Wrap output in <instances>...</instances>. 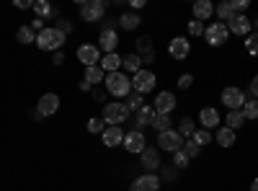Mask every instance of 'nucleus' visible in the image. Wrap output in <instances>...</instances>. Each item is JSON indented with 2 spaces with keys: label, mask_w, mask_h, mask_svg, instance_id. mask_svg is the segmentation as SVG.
I'll list each match as a JSON object with an SVG mask.
<instances>
[{
  "label": "nucleus",
  "mask_w": 258,
  "mask_h": 191,
  "mask_svg": "<svg viewBox=\"0 0 258 191\" xmlns=\"http://www.w3.org/2000/svg\"><path fill=\"white\" fill-rule=\"evenodd\" d=\"M103 88L109 91L114 98H126L129 93H132V80H129V75L126 73H109L106 75V80H103Z\"/></svg>",
  "instance_id": "1"
},
{
  "label": "nucleus",
  "mask_w": 258,
  "mask_h": 191,
  "mask_svg": "<svg viewBox=\"0 0 258 191\" xmlns=\"http://www.w3.org/2000/svg\"><path fill=\"white\" fill-rule=\"evenodd\" d=\"M64 41H68V36H64L62 31H57L54 26H47L44 31L36 34V47L41 52H59Z\"/></svg>",
  "instance_id": "2"
},
{
  "label": "nucleus",
  "mask_w": 258,
  "mask_h": 191,
  "mask_svg": "<svg viewBox=\"0 0 258 191\" xmlns=\"http://www.w3.org/2000/svg\"><path fill=\"white\" fill-rule=\"evenodd\" d=\"M103 124H109V126H119L129 119V109H126V103L124 101H109V103H103Z\"/></svg>",
  "instance_id": "3"
},
{
  "label": "nucleus",
  "mask_w": 258,
  "mask_h": 191,
  "mask_svg": "<svg viewBox=\"0 0 258 191\" xmlns=\"http://www.w3.org/2000/svg\"><path fill=\"white\" fill-rule=\"evenodd\" d=\"M103 16H106L103 0H85V3H80V18L85 24H98V21H103Z\"/></svg>",
  "instance_id": "4"
},
{
  "label": "nucleus",
  "mask_w": 258,
  "mask_h": 191,
  "mask_svg": "<svg viewBox=\"0 0 258 191\" xmlns=\"http://www.w3.org/2000/svg\"><path fill=\"white\" fill-rule=\"evenodd\" d=\"M155 83H158L155 73L142 68L137 75H132V91H135V93H140V96H145V93H150V91L155 88Z\"/></svg>",
  "instance_id": "5"
},
{
  "label": "nucleus",
  "mask_w": 258,
  "mask_h": 191,
  "mask_svg": "<svg viewBox=\"0 0 258 191\" xmlns=\"http://www.w3.org/2000/svg\"><path fill=\"white\" fill-rule=\"evenodd\" d=\"M227 36H230L227 24H220V21H214V24H209L204 29V39H207L209 47H222L225 41H227Z\"/></svg>",
  "instance_id": "6"
},
{
  "label": "nucleus",
  "mask_w": 258,
  "mask_h": 191,
  "mask_svg": "<svg viewBox=\"0 0 258 191\" xmlns=\"http://www.w3.org/2000/svg\"><path fill=\"white\" fill-rule=\"evenodd\" d=\"M158 145L168 153H178L183 147V137L178 135V130H165V132H158Z\"/></svg>",
  "instance_id": "7"
},
{
  "label": "nucleus",
  "mask_w": 258,
  "mask_h": 191,
  "mask_svg": "<svg viewBox=\"0 0 258 191\" xmlns=\"http://www.w3.org/2000/svg\"><path fill=\"white\" fill-rule=\"evenodd\" d=\"M160 176L158 173H142L140 178L132 181V186H129V191H160Z\"/></svg>",
  "instance_id": "8"
},
{
  "label": "nucleus",
  "mask_w": 258,
  "mask_h": 191,
  "mask_svg": "<svg viewBox=\"0 0 258 191\" xmlns=\"http://www.w3.org/2000/svg\"><path fill=\"white\" fill-rule=\"evenodd\" d=\"M121 147L126 153H132V155H140L145 147H147V142H145V135L142 132H137V130H132V132H126L124 135V142H121Z\"/></svg>",
  "instance_id": "9"
},
{
  "label": "nucleus",
  "mask_w": 258,
  "mask_h": 191,
  "mask_svg": "<svg viewBox=\"0 0 258 191\" xmlns=\"http://www.w3.org/2000/svg\"><path fill=\"white\" fill-rule=\"evenodd\" d=\"M75 54H78V59L83 62L85 68H93V65H98V62H101V49L96 44H80L75 49Z\"/></svg>",
  "instance_id": "10"
},
{
  "label": "nucleus",
  "mask_w": 258,
  "mask_h": 191,
  "mask_svg": "<svg viewBox=\"0 0 258 191\" xmlns=\"http://www.w3.org/2000/svg\"><path fill=\"white\" fill-rule=\"evenodd\" d=\"M245 101H248V98H245V93H243L240 88H232V86H230V88L222 91V103L227 106L230 111H240Z\"/></svg>",
  "instance_id": "11"
},
{
  "label": "nucleus",
  "mask_w": 258,
  "mask_h": 191,
  "mask_svg": "<svg viewBox=\"0 0 258 191\" xmlns=\"http://www.w3.org/2000/svg\"><path fill=\"white\" fill-rule=\"evenodd\" d=\"M168 54L173 57V59H186L191 54V41L186 36H176V39H170V44H168Z\"/></svg>",
  "instance_id": "12"
},
{
  "label": "nucleus",
  "mask_w": 258,
  "mask_h": 191,
  "mask_svg": "<svg viewBox=\"0 0 258 191\" xmlns=\"http://www.w3.org/2000/svg\"><path fill=\"white\" fill-rule=\"evenodd\" d=\"M57 109H59V96L57 93H44L39 98V103H36V111L41 114V119L57 114Z\"/></svg>",
  "instance_id": "13"
},
{
  "label": "nucleus",
  "mask_w": 258,
  "mask_h": 191,
  "mask_svg": "<svg viewBox=\"0 0 258 191\" xmlns=\"http://www.w3.org/2000/svg\"><path fill=\"white\" fill-rule=\"evenodd\" d=\"M153 109H155V114H173V109H176V96L170 93V91H160L158 96H155V103H153Z\"/></svg>",
  "instance_id": "14"
},
{
  "label": "nucleus",
  "mask_w": 258,
  "mask_h": 191,
  "mask_svg": "<svg viewBox=\"0 0 258 191\" xmlns=\"http://www.w3.org/2000/svg\"><path fill=\"white\" fill-rule=\"evenodd\" d=\"M116 47H119V34H116V31L106 29V31L98 34V49H101L103 54H114Z\"/></svg>",
  "instance_id": "15"
},
{
  "label": "nucleus",
  "mask_w": 258,
  "mask_h": 191,
  "mask_svg": "<svg viewBox=\"0 0 258 191\" xmlns=\"http://www.w3.org/2000/svg\"><path fill=\"white\" fill-rule=\"evenodd\" d=\"M153 119H155L153 103H145L140 111H135V130L142 132V130H147V126H153Z\"/></svg>",
  "instance_id": "16"
},
{
  "label": "nucleus",
  "mask_w": 258,
  "mask_h": 191,
  "mask_svg": "<svg viewBox=\"0 0 258 191\" xmlns=\"http://www.w3.org/2000/svg\"><path fill=\"white\" fill-rule=\"evenodd\" d=\"M250 29H253V21H250L248 16H243V13H238V16H235L230 24H227V31L235 34V36H248Z\"/></svg>",
  "instance_id": "17"
},
{
  "label": "nucleus",
  "mask_w": 258,
  "mask_h": 191,
  "mask_svg": "<svg viewBox=\"0 0 258 191\" xmlns=\"http://www.w3.org/2000/svg\"><path fill=\"white\" fill-rule=\"evenodd\" d=\"M140 160H142V168L147 173H155L160 168V153L155 150V147H145V150L140 153Z\"/></svg>",
  "instance_id": "18"
},
{
  "label": "nucleus",
  "mask_w": 258,
  "mask_h": 191,
  "mask_svg": "<svg viewBox=\"0 0 258 191\" xmlns=\"http://www.w3.org/2000/svg\"><path fill=\"white\" fill-rule=\"evenodd\" d=\"M191 13H194V18L197 21H209L212 18V13H214V6H212V0H197V3L191 6Z\"/></svg>",
  "instance_id": "19"
},
{
  "label": "nucleus",
  "mask_w": 258,
  "mask_h": 191,
  "mask_svg": "<svg viewBox=\"0 0 258 191\" xmlns=\"http://www.w3.org/2000/svg\"><path fill=\"white\" fill-rule=\"evenodd\" d=\"M199 121H202V130H214V126L220 124V114L217 109H212V106H204V109L199 111Z\"/></svg>",
  "instance_id": "20"
},
{
  "label": "nucleus",
  "mask_w": 258,
  "mask_h": 191,
  "mask_svg": "<svg viewBox=\"0 0 258 191\" xmlns=\"http://www.w3.org/2000/svg\"><path fill=\"white\" fill-rule=\"evenodd\" d=\"M101 137H103L106 147H119L124 142V130H121V126H106Z\"/></svg>",
  "instance_id": "21"
},
{
  "label": "nucleus",
  "mask_w": 258,
  "mask_h": 191,
  "mask_svg": "<svg viewBox=\"0 0 258 191\" xmlns=\"http://www.w3.org/2000/svg\"><path fill=\"white\" fill-rule=\"evenodd\" d=\"M137 54H140L142 62H153V59H155L153 39H150V36H140V39H137Z\"/></svg>",
  "instance_id": "22"
},
{
  "label": "nucleus",
  "mask_w": 258,
  "mask_h": 191,
  "mask_svg": "<svg viewBox=\"0 0 258 191\" xmlns=\"http://www.w3.org/2000/svg\"><path fill=\"white\" fill-rule=\"evenodd\" d=\"M98 65H101V70H103L106 75H109V73H119V68H121V57H119L116 52H114V54H103Z\"/></svg>",
  "instance_id": "23"
},
{
  "label": "nucleus",
  "mask_w": 258,
  "mask_h": 191,
  "mask_svg": "<svg viewBox=\"0 0 258 191\" xmlns=\"http://www.w3.org/2000/svg\"><path fill=\"white\" fill-rule=\"evenodd\" d=\"M121 68H124L126 73L137 75V73L142 70V59H140V54H137V52H132V54H124V57H121Z\"/></svg>",
  "instance_id": "24"
},
{
  "label": "nucleus",
  "mask_w": 258,
  "mask_h": 191,
  "mask_svg": "<svg viewBox=\"0 0 258 191\" xmlns=\"http://www.w3.org/2000/svg\"><path fill=\"white\" fill-rule=\"evenodd\" d=\"M214 16L220 18V24H230V21H232L235 16H238V13L232 11V3L227 0V3H220V6H214Z\"/></svg>",
  "instance_id": "25"
},
{
  "label": "nucleus",
  "mask_w": 258,
  "mask_h": 191,
  "mask_svg": "<svg viewBox=\"0 0 258 191\" xmlns=\"http://www.w3.org/2000/svg\"><path fill=\"white\" fill-rule=\"evenodd\" d=\"M83 80L88 83V86L93 88L96 83H103L106 80V73L101 70V65H93V68H85V75H83Z\"/></svg>",
  "instance_id": "26"
},
{
  "label": "nucleus",
  "mask_w": 258,
  "mask_h": 191,
  "mask_svg": "<svg viewBox=\"0 0 258 191\" xmlns=\"http://www.w3.org/2000/svg\"><path fill=\"white\" fill-rule=\"evenodd\" d=\"M140 24H142V18H140V16H137L135 11H126V13H124V16L119 18V26H121L124 31H135V29H137Z\"/></svg>",
  "instance_id": "27"
},
{
  "label": "nucleus",
  "mask_w": 258,
  "mask_h": 191,
  "mask_svg": "<svg viewBox=\"0 0 258 191\" xmlns=\"http://www.w3.org/2000/svg\"><path fill=\"white\" fill-rule=\"evenodd\" d=\"M214 140H217L220 147H232V145H235V132L227 130V126H220L217 135H214Z\"/></svg>",
  "instance_id": "28"
},
{
  "label": "nucleus",
  "mask_w": 258,
  "mask_h": 191,
  "mask_svg": "<svg viewBox=\"0 0 258 191\" xmlns=\"http://www.w3.org/2000/svg\"><path fill=\"white\" fill-rule=\"evenodd\" d=\"M243 116H245V121H255L258 119V98H248L245 103H243Z\"/></svg>",
  "instance_id": "29"
},
{
  "label": "nucleus",
  "mask_w": 258,
  "mask_h": 191,
  "mask_svg": "<svg viewBox=\"0 0 258 191\" xmlns=\"http://www.w3.org/2000/svg\"><path fill=\"white\" fill-rule=\"evenodd\" d=\"M16 39L21 41V44H36V31L31 26H21L16 31Z\"/></svg>",
  "instance_id": "30"
},
{
  "label": "nucleus",
  "mask_w": 258,
  "mask_h": 191,
  "mask_svg": "<svg viewBox=\"0 0 258 191\" xmlns=\"http://www.w3.org/2000/svg\"><path fill=\"white\" fill-rule=\"evenodd\" d=\"M225 124H227V130L238 132L240 126L245 124V116H243V111H230V114H227V119H225Z\"/></svg>",
  "instance_id": "31"
},
{
  "label": "nucleus",
  "mask_w": 258,
  "mask_h": 191,
  "mask_svg": "<svg viewBox=\"0 0 258 191\" xmlns=\"http://www.w3.org/2000/svg\"><path fill=\"white\" fill-rule=\"evenodd\" d=\"M194 132H197V124H194V119H191V116L181 119V124H178V135H181L183 140H191Z\"/></svg>",
  "instance_id": "32"
},
{
  "label": "nucleus",
  "mask_w": 258,
  "mask_h": 191,
  "mask_svg": "<svg viewBox=\"0 0 258 191\" xmlns=\"http://www.w3.org/2000/svg\"><path fill=\"white\" fill-rule=\"evenodd\" d=\"M34 13H36V18H49L52 13H54V8L47 3V0H34Z\"/></svg>",
  "instance_id": "33"
},
{
  "label": "nucleus",
  "mask_w": 258,
  "mask_h": 191,
  "mask_svg": "<svg viewBox=\"0 0 258 191\" xmlns=\"http://www.w3.org/2000/svg\"><path fill=\"white\" fill-rule=\"evenodd\" d=\"M124 103H126V109H129V114H135V111H140L142 106H145L142 96H140V93H135V91L129 93V96H126V101H124Z\"/></svg>",
  "instance_id": "34"
},
{
  "label": "nucleus",
  "mask_w": 258,
  "mask_h": 191,
  "mask_svg": "<svg viewBox=\"0 0 258 191\" xmlns=\"http://www.w3.org/2000/svg\"><path fill=\"white\" fill-rule=\"evenodd\" d=\"M153 130H158V132L170 130V116H168V114H155V119H153Z\"/></svg>",
  "instance_id": "35"
},
{
  "label": "nucleus",
  "mask_w": 258,
  "mask_h": 191,
  "mask_svg": "<svg viewBox=\"0 0 258 191\" xmlns=\"http://www.w3.org/2000/svg\"><path fill=\"white\" fill-rule=\"evenodd\" d=\"M245 52L253 54V57H258V31H253V34L245 36Z\"/></svg>",
  "instance_id": "36"
},
{
  "label": "nucleus",
  "mask_w": 258,
  "mask_h": 191,
  "mask_svg": "<svg viewBox=\"0 0 258 191\" xmlns=\"http://www.w3.org/2000/svg\"><path fill=\"white\" fill-rule=\"evenodd\" d=\"M188 163H191V158H188L183 150L173 153V168H176V171H183V168H188Z\"/></svg>",
  "instance_id": "37"
},
{
  "label": "nucleus",
  "mask_w": 258,
  "mask_h": 191,
  "mask_svg": "<svg viewBox=\"0 0 258 191\" xmlns=\"http://www.w3.org/2000/svg\"><path fill=\"white\" fill-rule=\"evenodd\" d=\"M181 150H183V153L194 160V158H197V155L202 153V147H199L197 142H194V140H183V147H181Z\"/></svg>",
  "instance_id": "38"
},
{
  "label": "nucleus",
  "mask_w": 258,
  "mask_h": 191,
  "mask_svg": "<svg viewBox=\"0 0 258 191\" xmlns=\"http://www.w3.org/2000/svg\"><path fill=\"white\" fill-rule=\"evenodd\" d=\"M191 140L197 142L199 147H204V145H209V142H212V132H209V130H197Z\"/></svg>",
  "instance_id": "39"
},
{
  "label": "nucleus",
  "mask_w": 258,
  "mask_h": 191,
  "mask_svg": "<svg viewBox=\"0 0 258 191\" xmlns=\"http://www.w3.org/2000/svg\"><path fill=\"white\" fill-rule=\"evenodd\" d=\"M204 24H202V21H197V18H194V21H188V34L191 36H204Z\"/></svg>",
  "instance_id": "40"
},
{
  "label": "nucleus",
  "mask_w": 258,
  "mask_h": 191,
  "mask_svg": "<svg viewBox=\"0 0 258 191\" xmlns=\"http://www.w3.org/2000/svg\"><path fill=\"white\" fill-rule=\"evenodd\" d=\"M103 130H106L103 119H88V132H93V135H103Z\"/></svg>",
  "instance_id": "41"
},
{
  "label": "nucleus",
  "mask_w": 258,
  "mask_h": 191,
  "mask_svg": "<svg viewBox=\"0 0 258 191\" xmlns=\"http://www.w3.org/2000/svg\"><path fill=\"white\" fill-rule=\"evenodd\" d=\"M230 3H232V11H235V13H243V16H245V11H248V6H250L248 0H230Z\"/></svg>",
  "instance_id": "42"
},
{
  "label": "nucleus",
  "mask_w": 258,
  "mask_h": 191,
  "mask_svg": "<svg viewBox=\"0 0 258 191\" xmlns=\"http://www.w3.org/2000/svg\"><path fill=\"white\" fill-rule=\"evenodd\" d=\"M54 29H57V31H62L64 36H68V34L73 31V24H70V21H68V18H59V21H57V26H54Z\"/></svg>",
  "instance_id": "43"
},
{
  "label": "nucleus",
  "mask_w": 258,
  "mask_h": 191,
  "mask_svg": "<svg viewBox=\"0 0 258 191\" xmlns=\"http://www.w3.org/2000/svg\"><path fill=\"white\" fill-rule=\"evenodd\" d=\"M191 83H194V75H188V73H186V75H181V78H178V88H183V91H186V88H191Z\"/></svg>",
  "instance_id": "44"
},
{
  "label": "nucleus",
  "mask_w": 258,
  "mask_h": 191,
  "mask_svg": "<svg viewBox=\"0 0 258 191\" xmlns=\"http://www.w3.org/2000/svg\"><path fill=\"white\" fill-rule=\"evenodd\" d=\"M248 93H250V98H258V75H253L250 86H248Z\"/></svg>",
  "instance_id": "45"
},
{
  "label": "nucleus",
  "mask_w": 258,
  "mask_h": 191,
  "mask_svg": "<svg viewBox=\"0 0 258 191\" xmlns=\"http://www.w3.org/2000/svg\"><path fill=\"white\" fill-rule=\"evenodd\" d=\"M31 29H34L36 34L44 31V29H47V26H44V18H34V21H31Z\"/></svg>",
  "instance_id": "46"
},
{
  "label": "nucleus",
  "mask_w": 258,
  "mask_h": 191,
  "mask_svg": "<svg viewBox=\"0 0 258 191\" xmlns=\"http://www.w3.org/2000/svg\"><path fill=\"white\" fill-rule=\"evenodd\" d=\"M176 168H163V178H176Z\"/></svg>",
  "instance_id": "47"
},
{
  "label": "nucleus",
  "mask_w": 258,
  "mask_h": 191,
  "mask_svg": "<svg viewBox=\"0 0 258 191\" xmlns=\"http://www.w3.org/2000/svg\"><path fill=\"white\" fill-rule=\"evenodd\" d=\"M34 3H31V0H16V8H21V11H24V8H31Z\"/></svg>",
  "instance_id": "48"
},
{
  "label": "nucleus",
  "mask_w": 258,
  "mask_h": 191,
  "mask_svg": "<svg viewBox=\"0 0 258 191\" xmlns=\"http://www.w3.org/2000/svg\"><path fill=\"white\" fill-rule=\"evenodd\" d=\"M52 62H54V65H62V62H64V54H62V49H59V52H54Z\"/></svg>",
  "instance_id": "49"
},
{
  "label": "nucleus",
  "mask_w": 258,
  "mask_h": 191,
  "mask_svg": "<svg viewBox=\"0 0 258 191\" xmlns=\"http://www.w3.org/2000/svg\"><path fill=\"white\" fill-rule=\"evenodd\" d=\"M93 98H96V101H106V91L96 88V91H93Z\"/></svg>",
  "instance_id": "50"
},
{
  "label": "nucleus",
  "mask_w": 258,
  "mask_h": 191,
  "mask_svg": "<svg viewBox=\"0 0 258 191\" xmlns=\"http://www.w3.org/2000/svg\"><path fill=\"white\" fill-rule=\"evenodd\" d=\"M145 8V0H132V11H140Z\"/></svg>",
  "instance_id": "51"
},
{
  "label": "nucleus",
  "mask_w": 258,
  "mask_h": 191,
  "mask_svg": "<svg viewBox=\"0 0 258 191\" xmlns=\"http://www.w3.org/2000/svg\"><path fill=\"white\" fill-rule=\"evenodd\" d=\"M250 191H258V178H253V183H250Z\"/></svg>",
  "instance_id": "52"
},
{
  "label": "nucleus",
  "mask_w": 258,
  "mask_h": 191,
  "mask_svg": "<svg viewBox=\"0 0 258 191\" xmlns=\"http://www.w3.org/2000/svg\"><path fill=\"white\" fill-rule=\"evenodd\" d=\"M253 24H255V31H258V18H255V21H253Z\"/></svg>",
  "instance_id": "53"
}]
</instances>
